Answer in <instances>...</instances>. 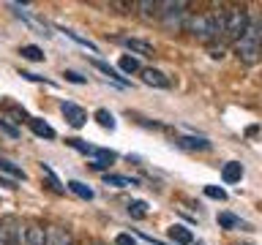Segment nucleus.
I'll list each match as a JSON object with an SVG mask.
<instances>
[{"label":"nucleus","instance_id":"1","mask_svg":"<svg viewBox=\"0 0 262 245\" xmlns=\"http://www.w3.org/2000/svg\"><path fill=\"white\" fill-rule=\"evenodd\" d=\"M186 33H191L194 38L213 44L219 36H224V11H202V14H188Z\"/></svg>","mask_w":262,"mask_h":245},{"label":"nucleus","instance_id":"4","mask_svg":"<svg viewBox=\"0 0 262 245\" xmlns=\"http://www.w3.org/2000/svg\"><path fill=\"white\" fill-rule=\"evenodd\" d=\"M249 11L243 6H232L229 11H224V41H237L249 28Z\"/></svg>","mask_w":262,"mask_h":245},{"label":"nucleus","instance_id":"18","mask_svg":"<svg viewBox=\"0 0 262 245\" xmlns=\"http://www.w3.org/2000/svg\"><path fill=\"white\" fill-rule=\"evenodd\" d=\"M219 226L229 229V232H232V229H249V224L241 220L237 215H232V212H219Z\"/></svg>","mask_w":262,"mask_h":245},{"label":"nucleus","instance_id":"21","mask_svg":"<svg viewBox=\"0 0 262 245\" xmlns=\"http://www.w3.org/2000/svg\"><path fill=\"white\" fill-rule=\"evenodd\" d=\"M19 55L25 57V60L44 63V49H41V46H36V44H25V46H19Z\"/></svg>","mask_w":262,"mask_h":245},{"label":"nucleus","instance_id":"26","mask_svg":"<svg viewBox=\"0 0 262 245\" xmlns=\"http://www.w3.org/2000/svg\"><path fill=\"white\" fill-rule=\"evenodd\" d=\"M0 172H6V175H11L14 180H25V172L19 166H14L8 158H0Z\"/></svg>","mask_w":262,"mask_h":245},{"label":"nucleus","instance_id":"2","mask_svg":"<svg viewBox=\"0 0 262 245\" xmlns=\"http://www.w3.org/2000/svg\"><path fill=\"white\" fill-rule=\"evenodd\" d=\"M235 55L246 65H254L262 57V19H249V28L235 41Z\"/></svg>","mask_w":262,"mask_h":245},{"label":"nucleus","instance_id":"24","mask_svg":"<svg viewBox=\"0 0 262 245\" xmlns=\"http://www.w3.org/2000/svg\"><path fill=\"white\" fill-rule=\"evenodd\" d=\"M128 215L134 218V220H142V218L147 215V202H142V199L131 202V204H128Z\"/></svg>","mask_w":262,"mask_h":245},{"label":"nucleus","instance_id":"11","mask_svg":"<svg viewBox=\"0 0 262 245\" xmlns=\"http://www.w3.org/2000/svg\"><path fill=\"white\" fill-rule=\"evenodd\" d=\"M178 147H183V150H210V142L205 136H178L175 139Z\"/></svg>","mask_w":262,"mask_h":245},{"label":"nucleus","instance_id":"34","mask_svg":"<svg viewBox=\"0 0 262 245\" xmlns=\"http://www.w3.org/2000/svg\"><path fill=\"white\" fill-rule=\"evenodd\" d=\"M0 185H3V188H16L11 180H6V177H0Z\"/></svg>","mask_w":262,"mask_h":245},{"label":"nucleus","instance_id":"10","mask_svg":"<svg viewBox=\"0 0 262 245\" xmlns=\"http://www.w3.org/2000/svg\"><path fill=\"white\" fill-rule=\"evenodd\" d=\"M22 245H47V229L38 224H30L25 229V240Z\"/></svg>","mask_w":262,"mask_h":245},{"label":"nucleus","instance_id":"30","mask_svg":"<svg viewBox=\"0 0 262 245\" xmlns=\"http://www.w3.org/2000/svg\"><path fill=\"white\" fill-rule=\"evenodd\" d=\"M0 131H3L6 136H11V139H16V136H19V128H16V126H11V122H6V120H0Z\"/></svg>","mask_w":262,"mask_h":245},{"label":"nucleus","instance_id":"13","mask_svg":"<svg viewBox=\"0 0 262 245\" xmlns=\"http://www.w3.org/2000/svg\"><path fill=\"white\" fill-rule=\"evenodd\" d=\"M139 74H142V82H145V85H153V87H161V90L169 87V79L164 77L159 68H142Z\"/></svg>","mask_w":262,"mask_h":245},{"label":"nucleus","instance_id":"28","mask_svg":"<svg viewBox=\"0 0 262 245\" xmlns=\"http://www.w3.org/2000/svg\"><path fill=\"white\" fill-rule=\"evenodd\" d=\"M19 77H22V79H28V82H47V85H55L52 79H47V77H38V74H33V71H19Z\"/></svg>","mask_w":262,"mask_h":245},{"label":"nucleus","instance_id":"29","mask_svg":"<svg viewBox=\"0 0 262 245\" xmlns=\"http://www.w3.org/2000/svg\"><path fill=\"white\" fill-rule=\"evenodd\" d=\"M63 77H66V82H71V85H85V77L82 74H77V71H63Z\"/></svg>","mask_w":262,"mask_h":245},{"label":"nucleus","instance_id":"19","mask_svg":"<svg viewBox=\"0 0 262 245\" xmlns=\"http://www.w3.org/2000/svg\"><path fill=\"white\" fill-rule=\"evenodd\" d=\"M66 188H69L71 193H77L79 199H85V202H90V199L96 196V193H93V188L85 185V183H79V180H69V183H66Z\"/></svg>","mask_w":262,"mask_h":245},{"label":"nucleus","instance_id":"17","mask_svg":"<svg viewBox=\"0 0 262 245\" xmlns=\"http://www.w3.org/2000/svg\"><path fill=\"white\" fill-rule=\"evenodd\" d=\"M28 126H30V131L36 136H41V139H55V128L49 126L47 120H38V117H30L28 120Z\"/></svg>","mask_w":262,"mask_h":245},{"label":"nucleus","instance_id":"31","mask_svg":"<svg viewBox=\"0 0 262 245\" xmlns=\"http://www.w3.org/2000/svg\"><path fill=\"white\" fill-rule=\"evenodd\" d=\"M208 52H210V57H213V60H221L227 49H224V44H210V46H208Z\"/></svg>","mask_w":262,"mask_h":245},{"label":"nucleus","instance_id":"5","mask_svg":"<svg viewBox=\"0 0 262 245\" xmlns=\"http://www.w3.org/2000/svg\"><path fill=\"white\" fill-rule=\"evenodd\" d=\"M25 229L16 218H0V245H22Z\"/></svg>","mask_w":262,"mask_h":245},{"label":"nucleus","instance_id":"16","mask_svg":"<svg viewBox=\"0 0 262 245\" xmlns=\"http://www.w3.org/2000/svg\"><path fill=\"white\" fill-rule=\"evenodd\" d=\"M169 240L178 242V245H191L194 242V232L186 229V226H180V224H175V226H169Z\"/></svg>","mask_w":262,"mask_h":245},{"label":"nucleus","instance_id":"22","mask_svg":"<svg viewBox=\"0 0 262 245\" xmlns=\"http://www.w3.org/2000/svg\"><path fill=\"white\" fill-rule=\"evenodd\" d=\"M93 117H96V122H98L101 128H106V131H115V114H112L110 109H96Z\"/></svg>","mask_w":262,"mask_h":245},{"label":"nucleus","instance_id":"33","mask_svg":"<svg viewBox=\"0 0 262 245\" xmlns=\"http://www.w3.org/2000/svg\"><path fill=\"white\" fill-rule=\"evenodd\" d=\"M115 245H137V240L131 234H118L115 237Z\"/></svg>","mask_w":262,"mask_h":245},{"label":"nucleus","instance_id":"15","mask_svg":"<svg viewBox=\"0 0 262 245\" xmlns=\"http://www.w3.org/2000/svg\"><path fill=\"white\" fill-rule=\"evenodd\" d=\"M104 185H112V188H137L139 180L137 177H126V175H110V172H104Z\"/></svg>","mask_w":262,"mask_h":245},{"label":"nucleus","instance_id":"14","mask_svg":"<svg viewBox=\"0 0 262 245\" xmlns=\"http://www.w3.org/2000/svg\"><path fill=\"white\" fill-rule=\"evenodd\" d=\"M47 245H74L71 234L60 226H49L47 229Z\"/></svg>","mask_w":262,"mask_h":245},{"label":"nucleus","instance_id":"8","mask_svg":"<svg viewBox=\"0 0 262 245\" xmlns=\"http://www.w3.org/2000/svg\"><path fill=\"white\" fill-rule=\"evenodd\" d=\"M115 41H118V44H120L123 49H128L131 55H139V57H153V55H156L153 44H147V41H142V38H128V36H118Z\"/></svg>","mask_w":262,"mask_h":245},{"label":"nucleus","instance_id":"9","mask_svg":"<svg viewBox=\"0 0 262 245\" xmlns=\"http://www.w3.org/2000/svg\"><path fill=\"white\" fill-rule=\"evenodd\" d=\"M90 63H93L96 68H98V71H101L104 77H106V79H112L115 85H120V87H128V79H126V77H120V74H118V68H112L110 63L98 60V57H93V60H90Z\"/></svg>","mask_w":262,"mask_h":245},{"label":"nucleus","instance_id":"20","mask_svg":"<svg viewBox=\"0 0 262 245\" xmlns=\"http://www.w3.org/2000/svg\"><path fill=\"white\" fill-rule=\"evenodd\" d=\"M41 177L47 180V185L52 188L55 193H66V188H63V183H60V180H57V175H55V172H52V169L47 166V163H41Z\"/></svg>","mask_w":262,"mask_h":245},{"label":"nucleus","instance_id":"7","mask_svg":"<svg viewBox=\"0 0 262 245\" xmlns=\"http://www.w3.org/2000/svg\"><path fill=\"white\" fill-rule=\"evenodd\" d=\"M60 112H63V117H66V122H69L71 128H82L88 122V112L82 109L79 104H74V101H63Z\"/></svg>","mask_w":262,"mask_h":245},{"label":"nucleus","instance_id":"27","mask_svg":"<svg viewBox=\"0 0 262 245\" xmlns=\"http://www.w3.org/2000/svg\"><path fill=\"white\" fill-rule=\"evenodd\" d=\"M205 196H210V199L224 202V199H227V191H224V188H219V185H205Z\"/></svg>","mask_w":262,"mask_h":245},{"label":"nucleus","instance_id":"23","mask_svg":"<svg viewBox=\"0 0 262 245\" xmlns=\"http://www.w3.org/2000/svg\"><path fill=\"white\" fill-rule=\"evenodd\" d=\"M60 30H63V33H66V36H69V38H71V41H77V44H79V46H85V49H90V52H93V55L98 52V46L93 44V41H88L85 36H79V33H74V30H69V28H60Z\"/></svg>","mask_w":262,"mask_h":245},{"label":"nucleus","instance_id":"3","mask_svg":"<svg viewBox=\"0 0 262 245\" xmlns=\"http://www.w3.org/2000/svg\"><path fill=\"white\" fill-rule=\"evenodd\" d=\"M159 19L164 22V28L169 30H186V22H188V3H183V0H164V3H159Z\"/></svg>","mask_w":262,"mask_h":245},{"label":"nucleus","instance_id":"25","mask_svg":"<svg viewBox=\"0 0 262 245\" xmlns=\"http://www.w3.org/2000/svg\"><path fill=\"white\" fill-rule=\"evenodd\" d=\"M118 68H120V71H126V74H137V71H142V68H139V60H137V57H128V55H123V57H120Z\"/></svg>","mask_w":262,"mask_h":245},{"label":"nucleus","instance_id":"32","mask_svg":"<svg viewBox=\"0 0 262 245\" xmlns=\"http://www.w3.org/2000/svg\"><path fill=\"white\" fill-rule=\"evenodd\" d=\"M110 163H112V161H90L88 166L93 169V172H106V169H110Z\"/></svg>","mask_w":262,"mask_h":245},{"label":"nucleus","instance_id":"12","mask_svg":"<svg viewBox=\"0 0 262 245\" xmlns=\"http://www.w3.org/2000/svg\"><path fill=\"white\" fill-rule=\"evenodd\" d=\"M221 180H224L227 185L241 183V180H243V163H237V161L224 163V169H221Z\"/></svg>","mask_w":262,"mask_h":245},{"label":"nucleus","instance_id":"6","mask_svg":"<svg viewBox=\"0 0 262 245\" xmlns=\"http://www.w3.org/2000/svg\"><path fill=\"white\" fill-rule=\"evenodd\" d=\"M66 144L74 147V150L82 153V155H93L96 161H118V153H115V150H106V147L88 144V142H82V139H66Z\"/></svg>","mask_w":262,"mask_h":245}]
</instances>
